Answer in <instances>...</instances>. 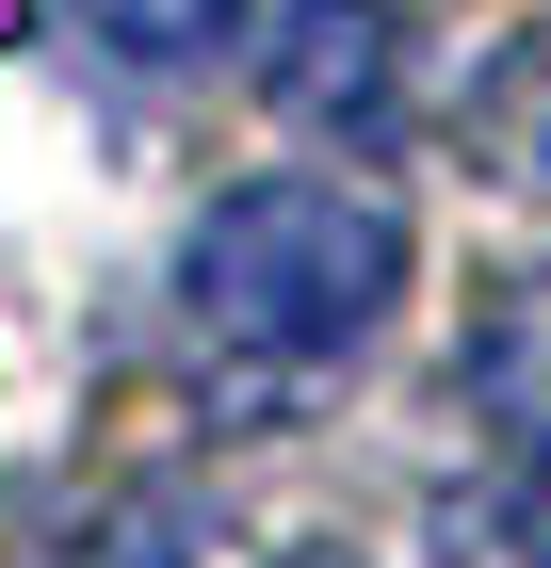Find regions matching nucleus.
<instances>
[{"instance_id": "obj_1", "label": "nucleus", "mask_w": 551, "mask_h": 568, "mask_svg": "<svg viewBox=\"0 0 551 568\" xmlns=\"http://www.w3.org/2000/svg\"><path fill=\"white\" fill-rule=\"evenodd\" d=\"M178 308L244 374H325V357H357L406 308V227L357 179H244L178 244Z\"/></svg>"}, {"instance_id": "obj_2", "label": "nucleus", "mask_w": 551, "mask_h": 568, "mask_svg": "<svg viewBox=\"0 0 551 568\" xmlns=\"http://www.w3.org/2000/svg\"><path fill=\"white\" fill-rule=\"evenodd\" d=\"M259 82H276V114H308V131H389L406 17H389V0H293L276 49H259Z\"/></svg>"}, {"instance_id": "obj_3", "label": "nucleus", "mask_w": 551, "mask_h": 568, "mask_svg": "<svg viewBox=\"0 0 551 568\" xmlns=\"http://www.w3.org/2000/svg\"><path fill=\"white\" fill-rule=\"evenodd\" d=\"M82 17L130 49V65H195V49H227V0H82Z\"/></svg>"}, {"instance_id": "obj_4", "label": "nucleus", "mask_w": 551, "mask_h": 568, "mask_svg": "<svg viewBox=\"0 0 551 568\" xmlns=\"http://www.w3.org/2000/svg\"><path fill=\"white\" fill-rule=\"evenodd\" d=\"M503 98H519V114H503V163L551 179V49H535V65H503Z\"/></svg>"}]
</instances>
